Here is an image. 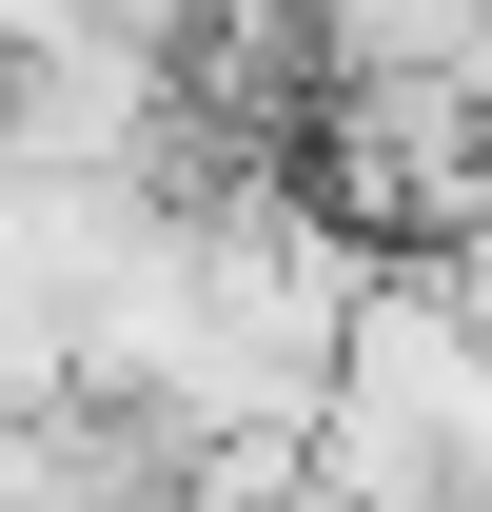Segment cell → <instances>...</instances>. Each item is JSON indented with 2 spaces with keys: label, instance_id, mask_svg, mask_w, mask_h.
<instances>
[{
  "label": "cell",
  "instance_id": "7a4b0ae2",
  "mask_svg": "<svg viewBox=\"0 0 492 512\" xmlns=\"http://www.w3.org/2000/svg\"><path fill=\"white\" fill-rule=\"evenodd\" d=\"M433 296H453V316H473V355H492V217H453V237H433Z\"/></svg>",
  "mask_w": 492,
  "mask_h": 512
},
{
  "label": "cell",
  "instance_id": "6da1fadb",
  "mask_svg": "<svg viewBox=\"0 0 492 512\" xmlns=\"http://www.w3.org/2000/svg\"><path fill=\"white\" fill-rule=\"evenodd\" d=\"M394 79H492V0H315V99H394Z\"/></svg>",
  "mask_w": 492,
  "mask_h": 512
}]
</instances>
